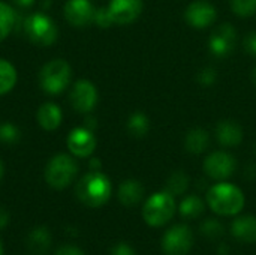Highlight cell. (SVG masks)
I'll return each instance as SVG.
<instances>
[{
    "label": "cell",
    "instance_id": "1",
    "mask_svg": "<svg viewBox=\"0 0 256 255\" xmlns=\"http://www.w3.org/2000/svg\"><path fill=\"white\" fill-rule=\"evenodd\" d=\"M207 201L214 213L222 216H232L243 210L244 194L238 186L232 183L220 182L208 189Z\"/></svg>",
    "mask_w": 256,
    "mask_h": 255
},
{
    "label": "cell",
    "instance_id": "2",
    "mask_svg": "<svg viewBox=\"0 0 256 255\" xmlns=\"http://www.w3.org/2000/svg\"><path fill=\"white\" fill-rule=\"evenodd\" d=\"M111 182L100 171H90L76 183L78 200L88 207H100L108 203L111 197Z\"/></svg>",
    "mask_w": 256,
    "mask_h": 255
},
{
    "label": "cell",
    "instance_id": "3",
    "mask_svg": "<svg viewBox=\"0 0 256 255\" xmlns=\"http://www.w3.org/2000/svg\"><path fill=\"white\" fill-rule=\"evenodd\" d=\"M72 80V68L64 59H52L39 72V86L48 95L62 93Z\"/></svg>",
    "mask_w": 256,
    "mask_h": 255
},
{
    "label": "cell",
    "instance_id": "4",
    "mask_svg": "<svg viewBox=\"0 0 256 255\" xmlns=\"http://www.w3.org/2000/svg\"><path fill=\"white\" fill-rule=\"evenodd\" d=\"M176 213L174 195L168 191L156 192L144 203L142 218L150 227H162L168 224Z\"/></svg>",
    "mask_w": 256,
    "mask_h": 255
},
{
    "label": "cell",
    "instance_id": "5",
    "mask_svg": "<svg viewBox=\"0 0 256 255\" xmlns=\"http://www.w3.org/2000/svg\"><path fill=\"white\" fill-rule=\"evenodd\" d=\"M22 29H24V33L28 38V41L39 47L52 45L58 36V30H57V26L52 21V18L42 12L28 15L24 20Z\"/></svg>",
    "mask_w": 256,
    "mask_h": 255
},
{
    "label": "cell",
    "instance_id": "6",
    "mask_svg": "<svg viewBox=\"0 0 256 255\" xmlns=\"http://www.w3.org/2000/svg\"><path fill=\"white\" fill-rule=\"evenodd\" d=\"M78 173V165L70 155L58 153L52 156L45 168V180L54 189H64Z\"/></svg>",
    "mask_w": 256,
    "mask_h": 255
},
{
    "label": "cell",
    "instance_id": "7",
    "mask_svg": "<svg viewBox=\"0 0 256 255\" xmlns=\"http://www.w3.org/2000/svg\"><path fill=\"white\" fill-rule=\"evenodd\" d=\"M194 245V233L188 225L171 227L162 239V249L166 255H188Z\"/></svg>",
    "mask_w": 256,
    "mask_h": 255
},
{
    "label": "cell",
    "instance_id": "8",
    "mask_svg": "<svg viewBox=\"0 0 256 255\" xmlns=\"http://www.w3.org/2000/svg\"><path fill=\"white\" fill-rule=\"evenodd\" d=\"M237 168V161L232 155L226 152H214L208 155L204 161V171L210 179L214 180H226L234 174Z\"/></svg>",
    "mask_w": 256,
    "mask_h": 255
},
{
    "label": "cell",
    "instance_id": "9",
    "mask_svg": "<svg viewBox=\"0 0 256 255\" xmlns=\"http://www.w3.org/2000/svg\"><path fill=\"white\" fill-rule=\"evenodd\" d=\"M236 44H237V32L228 23L218 26L208 39V48H210L212 54L216 57L230 56L234 51Z\"/></svg>",
    "mask_w": 256,
    "mask_h": 255
},
{
    "label": "cell",
    "instance_id": "10",
    "mask_svg": "<svg viewBox=\"0 0 256 255\" xmlns=\"http://www.w3.org/2000/svg\"><path fill=\"white\" fill-rule=\"evenodd\" d=\"M69 101L75 111L90 113L98 104V90L96 86L88 80H78L70 90Z\"/></svg>",
    "mask_w": 256,
    "mask_h": 255
},
{
    "label": "cell",
    "instance_id": "11",
    "mask_svg": "<svg viewBox=\"0 0 256 255\" xmlns=\"http://www.w3.org/2000/svg\"><path fill=\"white\" fill-rule=\"evenodd\" d=\"M184 18L190 27L206 29L216 21V8L207 0H195L186 8Z\"/></svg>",
    "mask_w": 256,
    "mask_h": 255
},
{
    "label": "cell",
    "instance_id": "12",
    "mask_svg": "<svg viewBox=\"0 0 256 255\" xmlns=\"http://www.w3.org/2000/svg\"><path fill=\"white\" fill-rule=\"evenodd\" d=\"M114 24L126 26L134 23L142 12V0H111L106 6Z\"/></svg>",
    "mask_w": 256,
    "mask_h": 255
},
{
    "label": "cell",
    "instance_id": "13",
    "mask_svg": "<svg viewBox=\"0 0 256 255\" xmlns=\"http://www.w3.org/2000/svg\"><path fill=\"white\" fill-rule=\"evenodd\" d=\"M68 149L74 156L78 158H88L96 149V138L93 131L84 128H75L69 132L66 140Z\"/></svg>",
    "mask_w": 256,
    "mask_h": 255
},
{
    "label": "cell",
    "instance_id": "14",
    "mask_svg": "<svg viewBox=\"0 0 256 255\" xmlns=\"http://www.w3.org/2000/svg\"><path fill=\"white\" fill-rule=\"evenodd\" d=\"M94 11L90 0H68L64 5V18L74 27H87L93 23Z\"/></svg>",
    "mask_w": 256,
    "mask_h": 255
},
{
    "label": "cell",
    "instance_id": "15",
    "mask_svg": "<svg viewBox=\"0 0 256 255\" xmlns=\"http://www.w3.org/2000/svg\"><path fill=\"white\" fill-rule=\"evenodd\" d=\"M216 140L224 147H237L243 141V129L236 120H222L216 126Z\"/></svg>",
    "mask_w": 256,
    "mask_h": 255
},
{
    "label": "cell",
    "instance_id": "16",
    "mask_svg": "<svg viewBox=\"0 0 256 255\" xmlns=\"http://www.w3.org/2000/svg\"><path fill=\"white\" fill-rule=\"evenodd\" d=\"M38 123L45 131H56L62 123V110L54 102H45L36 113Z\"/></svg>",
    "mask_w": 256,
    "mask_h": 255
},
{
    "label": "cell",
    "instance_id": "17",
    "mask_svg": "<svg viewBox=\"0 0 256 255\" xmlns=\"http://www.w3.org/2000/svg\"><path fill=\"white\" fill-rule=\"evenodd\" d=\"M232 236L244 243L256 242V216H240L232 222Z\"/></svg>",
    "mask_w": 256,
    "mask_h": 255
},
{
    "label": "cell",
    "instance_id": "18",
    "mask_svg": "<svg viewBox=\"0 0 256 255\" xmlns=\"http://www.w3.org/2000/svg\"><path fill=\"white\" fill-rule=\"evenodd\" d=\"M144 197V186L141 182L129 179L124 180L118 188V200L123 206H136Z\"/></svg>",
    "mask_w": 256,
    "mask_h": 255
},
{
    "label": "cell",
    "instance_id": "19",
    "mask_svg": "<svg viewBox=\"0 0 256 255\" xmlns=\"http://www.w3.org/2000/svg\"><path fill=\"white\" fill-rule=\"evenodd\" d=\"M210 146V135L202 128H194L186 134L184 138V147L189 153L200 155L206 152Z\"/></svg>",
    "mask_w": 256,
    "mask_h": 255
},
{
    "label": "cell",
    "instance_id": "20",
    "mask_svg": "<svg viewBox=\"0 0 256 255\" xmlns=\"http://www.w3.org/2000/svg\"><path fill=\"white\" fill-rule=\"evenodd\" d=\"M27 246L34 255H45L51 246V234L46 228L39 227L30 231L27 239Z\"/></svg>",
    "mask_w": 256,
    "mask_h": 255
},
{
    "label": "cell",
    "instance_id": "21",
    "mask_svg": "<svg viewBox=\"0 0 256 255\" xmlns=\"http://www.w3.org/2000/svg\"><path fill=\"white\" fill-rule=\"evenodd\" d=\"M128 132L134 137V138H142L147 135V132L150 131V120L148 117L141 113V111H135L130 114V117L128 119Z\"/></svg>",
    "mask_w": 256,
    "mask_h": 255
},
{
    "label": "cell",
    "instance_id": "22",
    "mask_svg": "<svg viewBox=\"0 0 256 255\" xmlns=\"http://www.w3.org/2000/svg\"><path fill=\"white\" fill-rule=\"evenodd\" d=\"M206 206H204V201L198 197V195H189L186 197L180 206H178V212L183 218H188V219H195L198 216L202 215Z\"/></svg>",
    "mask_w": 256,
    "mask_h": 255
},
{
    "label": "cell",
    "instance_id": "23",
    "mask_svg": "<svg viewBox=\"0 0 256 255\" xmlns=\"http://www.w3.org/2000/svg\"><path fill=\"white\" fill-rule=\"evenodd\" d=\"M16 84V71L14 65L4 59H0V95H6Z\"/></svg>",
    "mask_w": 256,
    "mask_h": 255
},
{
    "label": "cell",
    "instance_id": "24",
    "mask_svg": "<svg viewBox=\"0 0 256 255\" xmlns=\"http://www.w3.org/2000/svg\"><path fill=\"white\" fill-rule=\"evenodd\" d=\"M15 12L14 9L0 0V42L4 41L8 38V35L12 32L14 26H15Z\"/></svg>",
    "mask_w": 256,
    "mask_h": 255
},
{
    "label": "cell",
    "instance_id": "25",
    "mask_svg": "<svg viewBox=\"0 0 256 255\" xmlns=\"http://www.w3.org/2000/svg\"><path fill=\"white\" fill-rule=\"evenodd\" d=\"M189 188V177L183 171H176L166 182V191L171 195H182Z\"/></svg>",
    "mask_w": 256,
    "mask_h": 255
},
{
    "label": "cell",
    "instance_id": "26",
    "mask_svg": "<svg viewBox=\"0 0 256 255\" xmlns=\"http://www.w3.org/2000/svg\"><path fill=\"white\" fill-rule=\"evenodd\" d=\"M20 129L9 122L0 123V141L4 144H15L20 140Z\"/></svg>",
    "mask_w": 256,
    "mask_h": 255
},
{
    "label": "cell",
    "instance_id": "27",
    "mask_svg": "<svg viewBox=\"0 0 256 255\" xmlns=\"http://www.w3.org/2000/svg\"><path fill=\"white\" fill-rule=\"evenodd\" d=\"M232 11L238 17H252L256 14V0H230Z\"/></svg>",
    "mask_w": 256,
    "mask_h": 255
},
{
    "label": "cell",
    "instance_id": "28",
    "mask_svg": "<svg viewBox=\"0 0 256 255\" xmlns=\"http://www.w3.org/2000/svg\"><path fill=\"white\" fill-rule=\"evenodd\" d=\"M201 233L208 237V239H218L219 236L224 234V227L219 221L216 219H208L201 225Z\"/></svg>",
    "mask_w": 256,
    "mask_h": 255
},
{
    "label": "cell",
    "instance_id": "29",
    "mask_svg": "<svg viewBox=\"0 0 256 255\" xmlns=\"http://www.w3.org/2000/svg\"><path fill=\"white\" fill-rule=\"evenodd\" d=\"M196 80L202 87H212L218 80V72L213 66H206L198 72Z\"/></svg>",
    "mask_w": 256,
    "mask_h": 255
},
{
    "label": "cell",
    "instance_id": "30",
    "mask_svg": "<svg viewBox=\"0 0 256 255\" xmlns=\"http://www.w3.org/2000/svg\"><path fill=\"white\" fill-rule=\"evenodd\" d=\"M93 23L100 27V29H108L111 27L114 23H112V18L110 15V11L108 8H99L94 11V18H93Z\"/></svg>",
    "mask_w": 256,
    "mask_h": 255
},
{
    "label": "cell",
    "instance_id": "31",
    "mask_svg": "<svg viewBox=\"0 0 256 255\" xmlns=\"http://www.w3.org/2000/svg\"><path fill=\"white\" fill-rule=\"evenodd\" d=\"M244 50H246V53L248 54H250V56H255L256 57V32H250V33H248L246 35V38H244Z\"/></svg>",
    "mask_w": 256,
    "mask_h": 255
},
{
    "label": "cell",
    "instance_id": "32",
    "mask_svg": "<svg viewBox=\"0 0 256 255\" xmlns=\"http://www.w3.org/2000/svg\"><path fill=\"white\" fill-rule=\"evenodd\" d=\"M111 255H136L134 248L128 243H117L112 251H111Z\"/></svg>",
    "mask_w": 256,
    "mask_h": 255
},
{
    "label": "cell",
    "instance_id": "33",
    "mask_svg": "<svg viewBox=\"0 0 256 255\" xmlns=\"http://www.w3.org/2000/svg\"><path fill=\"white\" fill-rule=\"evenodd\" d=\"M56 255H84V252L74 245H63L62 248L57 249Z\"/></svg>",
    "mask_w": 256,
    "mask_h": 255
},
{
    "label": "cell",
    "instance_id": "34",
    "mask_svg": "<svg viewBox=\"0 0 256 255\" xmlns=\"http://www.w3.org/2000/svg\"><path fill=\"white\" fill-rule=\"evenodd\" d=\"M8 222H9V213L3 207H0V230L4 228L8 225Z\"/></svg>",
    "mask_w": 256,
    "mask_h": 255
},
{
    "label": "cell",
    "instance_id": "35",
    "mask_svg": "<svg viewBox=\"0 0 256 255\" xmlns=\"http://www.w3.org/2000/svg\"><path fill=\"white\" fill-rule=\"evenodd\" d=\"M100 161L99 159H96V158H93L92 161H90V170L92 171H100Z\"/></svg>",
    "mask_w": 256,
    "mask_h": 255
},
{
    "label": "cell",
    "instance_id": "36",
    "mask_svg": "<svg viewBox=\"0 0 256 255\" xmlns=\"http://www.w3.org/2000/svg\"><path fill=\"white\" fill-rule=\"evenodd\" d=\"M16 6H20V8H28V6H32L33 5V2L34 0H12Z\"/></svg>",
    "mask_w": 256,
    "mask_h": 255
},
{
    "label": "cell",
    "instance_id": "37",
    "mask_svg": "<svg viewBox=\"0 0 256 255\" xmlns=\"http://www.w3.org/2000/svg\"><path fill=\"white\" fill-rule=\"evenodd\" d=\"M252 83L255 84V87H256V66H255V69L252 71Z\"/></svg>",
    "mask_w": 256,
    "mask_h": 255
},
{
    "label": "cell",
    "instance_id": "38",
    "mask_svg": "<svg viewBox=\"0 0 256 255\" xmlns=\"http://www.w3.org/2000/svg\"><path fill=\"white\" fill-rule=\"evenodd\" d=\"M2 177H3V164L0 161V180H2Z\"/></svg>",
    "mask_w": 256,
    "mask_h": 255
},
{
    "label": "cell",
    "instance_id": "39",
    "mask_svg": "<svg viewBox=\"0 0 256 255\" xmlns=\"http://www.w3.org/2000/svg\"><path fill=\"white\" fill-rule=\"evenodd\" d=\"M0 255H3V246H2V242H0Z\"/></svg>",
    "mask_w": 256,
    "mask_h": 255
}]
</instances>
